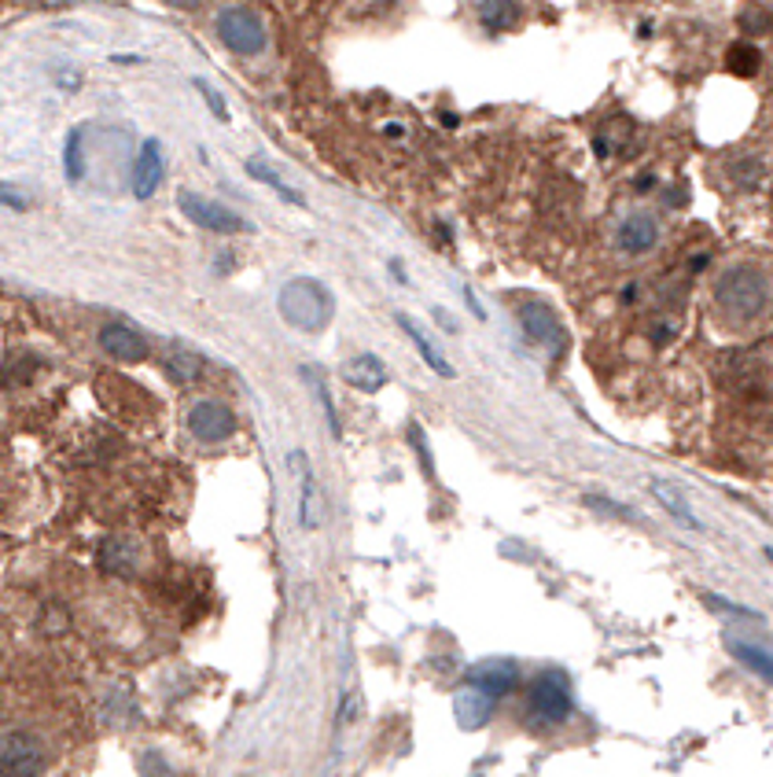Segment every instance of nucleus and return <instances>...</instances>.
Segmentation results:
<instances>
[{"label": "nucleus", "instance_id": "1", "mask_svg": "<svg viewBox=\"0 0 773 777\" xmlns=\"http://www.w3.org/2000/svg\"><path fill=\"white\" fill-rule=\"evenodd\" d=\"M773 307V277L762 262H733L722 270V277L715 280V310L718 318L733 324V328H745V324H756L770 313Z\"/></svg>", "mask_w": 773, "mask_h": 777}, {"label": "nucleus", "instance_id": "2", "mask_svg": "<svg viewBox=\"0 0 773 777\" xmlns=\"http://www.w3.org/2000/svg\"><path fill=\"white\" fill-rule=\"evenodd\" d=\"M276 307H281V318L292 324V328L299 332H324L335 313V299L332 291L324 288L321 280H310V277H295L287 280L281 288V299H276Z\"/></svg>", "mask_w": 773, "mask_h": 777}, {"label": "nucleus", "instance_id": "3", "mask_svg": "<svg viewBox=\"0 0 773 777\" xmlns=\"http://www.w3.org/2000/svg\"><path fill=\"white\" fill-rule=\"evenodd\" d=\"M217 37L240 56H258L265 48V26L251 8H225L217 15Z\"/></svg>", "mask_w": 773, "mask_h": 777}, {"label": "nucleus", "instance_id": "4", "mask_svg": "<svg viewBox=\"0 0 773 777\" xmlns=\"http://www.w3.org/2000/svg\"><path fill=\"white\" fill-rule=\"evenodd\" d=\"M531 715L542 722H560L571 712V682L563 671H542L531 682Z\"/></svg>", "mask_w": 773, "mask_h": 777}, {"label": "nucleus", "instance_id": "5", "mask_svg": "<svg viewBox=\"0 0 773 777\" xmlns=\"http://www.w3.org/2000/svg\"><path fill=\"white\" fill-rule=\"evenodd\" d=\"M177 206H181V214L188 222L200 225V229H206V232H251V222H243L236 211L206 200V195L188 192V189L177 192Z\"/></svg>", "mask_w": 773, "mask_h": 777}, {"label": "nucleus", "instance_id": "6", "mask_svg": "<svg viewBox=\"0 0 773 777\" xmlns=\"http://www.w3.org/2000/svg\"><path fill=\"white\" fill-rule=\"evenodd\" d=\"M520 324H523V336L549 350L552 361L563 358V350H568V328H563L560 318L549 307H545V302H523V307H520Z\"/></svg>", "mask_w": 773, "mask_h": 777}, {"label": "nucleus", "instance_id": "7", "mask_svg": "<svg viewBox=\"0 0 773 777\" xmlns=\"http://www.w3.org/2000/svg\"><path fill=\"white\" fill-rule=\"evenodd\" d=\"M45 766V755L29 733L0 737V777H37Z\"/></svg>", "mask_w": 773, "mask_h": 777}, {"label": "nucleus", "instance_id": "8", "mask_svg": "<svg viewBox=\"0 0 773 777\" xmlns=\"http://www.w3.org/2000/svg\"><path fill=\"white\" fill-rule=\"evenodd\" d=\"M188 428L200 442H225L236 431V413L217 398L195 402L192 413H188Z\"/></svg>", "mask_w": 773, "mask_h": 777}, {"label": "nucleus", "instance_id": "9", "mask_svg": "<svg viewBox=\"0 0 773 777\" xmlns=\"http://www.w3.org/2000/svg\"><path fill=\"white\" fill-rule=\"evenodd\" d=\"M292 468H299V524H302V530H317L324 519V498H321V487H317V476H313V468L302 450H295Z\"/></svg>", "mask_w": 773, "mask_h": 777}, {"label": "nucleus", "instance_id": "10", "mask_svg": "<svg viewBox=\"0 0 773 777\" xmlns=\"http://www.w3.org/2000/svg\"><path fill=\"white\" fill-rule=\"evenodd\" d=\"M616 243H619V251H622V254H630V259H638V254L656 251V243H659V222L652 218V214H644V211L630 214V218L619 225Z\"/></svg>", "mask_w": 773, "mask_h": 777}, {"label": "nucleus", "instance_id": "11", "mask_svg": "<svg viewBox=\"0 0 773 777\" xmlns=\"http://www.w3.org/2000/svg\"><path fill=\"white\" fill-rule=\"evenodd\" d=\"M520 685V667L512 660H487L468 671V690H483L487 696H504Z\"/></svg>", "mask_w": 773, "mask_h": 777}, {"label": "nucleus", "instance_id": "12", "mask_svg": "<svg viewBox=\"0 0 773 777\" xmlns=\"http://www.w3.org/2000/svg\"><path fill=\"white\" fill-rule=\"evenodd\" d=\"M100 347L104 354H111L115 361H126V366H133V361H147V339L141 332H133L129 324H107L100 332Z\"/></svg>", "mask_w": 773, "mask_h": 777}, {"label": "nucleus", "instance_id": "13", "mask_svg": "<svg viewBox=\"0 0 773 777\" xmlns=\"http://www.w3.org/2000/svg\"><path fill=\"white\" fill-rule=\"evenodd\" d=\"M166 177V159H163V147L158 141H147L136 155V166H133V195L136 200H147Z\"/></svg>", "mask_w": 773, "mask_h": 777}, {"label": "nucleus", "instance_id": "14", "mask_svg": "<svg viewBox=\"0 0 773 777\" xmlns=\"http://www.w3.org/2000/svg\"><path fill=\"white\" fill-rule=\"evenodd\" d=\"M343 380L350 383L354 391H361V395H376L386 383V366L376 354H358V358H350L343 366Z\"/></svg>", "mask_w": 773, "mask_h": 777}, {"label": "nucleus", "instance_id": "15", "mask_svg": "<svg viewBox=\"0 0 773 777\" xmlns=\"http://www.w3.org/2000/svg\"><path fill=\"white\" fill-rule=\"evenodd\" d=\"M453 715H457L461 730H483L493 719V696L483 690H464L453 701Z\"/></svg>", "mask_w": 773, "mask_h": 777}, {"label": "nucleus", "instance_id": "16", "mask_svg": "<svg viewBox=\"0 0 773 777\" xmlns=\"http://www.w3.org/2000/svg\"><path fill=\"white\" fill-rule=\"evenodd\" d=\"M520 0H479V8H475V15H479V26L487 29V34H504V29H512L520 23Z\"/></svg>", "mask_w": 773, "mask_h": 777}, {"label": "nucleus", "instance_id": "17", "mask_svg": "<svg viewBox=\"0 0 773 777\" xmlns=\"http://www.w3.org/2000/svg\"><path fill=\"white\" fill-rule=\"evenodd\" d=\"M394 321H399V328L405 332V336H409L413 347L420 350V358L428 361V369H431V372H439V376H445V380H453V366L442 358L439 350H435V343H431L428 336H424V328H420V324H413L409 318H405V313H399V318H394Z\"/></svg>", "mask_w": 773, "mask_h": 777}, {"label": "nucleus", "instance_id": "18", "mask_svg": "<svg viewBox=\"0 0 773 777\" xmlns=\"http://www.w3.org/2000/svg\"><path fill=\"white\" fill-rule=\"evenodd\" d=\"M633 141V122L630 118H611V122H604L600 130H597V141H593V147H597V155L600 159H611L616 152H622Z\"/></svg>", "mask_w": 773, "mask_h": 777}, {"label": "nucleus", "instance_id": "19", "mask_svg": "<svg viewBox=\"0 0 773 777\" xmlns=\"http://www.w3.org/2000/svg\"><path fill=\"white\" fill-rule=\"evenodd\" d=\"M726 645H729V653L737 656V660L745 664L751 674H759L762 682L773 685V653H766V648H759V645H751V642H737V637H729Z\"/></svg>", "mask_w": 773, "mask_h": 777}, {"label": "nucleus", "instance_id": "20", "mask_svg": "<svg viewBox=\"0 0 773 777\" xmlns=\"http://www.w3.org/2000/svg\"><path fill=\"white\" fill-rule=\"evenodd\" d=\"M652 494H656V501L663 509H667V513L678 519L681 527H689V530H703V524L697 516H692V509H689V501H686V494H681V490H674V487H667V483H652Z\"/></svg>", "mask_w": 773, "mask_h": 777}, {"label": "nucleus", "instance_id": "21", "mask_svg": "<svg viewBox=\"0 0 773 777\" xmlns=\"http://www.w3.org/2000/svg\"><path fill=\"white\" fill-rule=\"evenodd\" d=\"M100 564L104 572L111 575H129L136 567V542H129V538H111V542H104V553H100Z\"/></svg>", "mask_w": 773, "mask_h": 777}, {"label": "nucleus", "instance_id": "22", "mask_svg": "<svg viewBox=\"0 0 773 777\" xmlns=\"http://www.w3.org/2000/svg\"><path fill=\"white\" fill-rule=\"evenodd\" d=\"M759 67H762V52L756 45H748V41H737L726 52V71L729 74H737V77H756L759 74Z\"/></svg>", "mask_w": 773, "mask_h": 777}, {"label": "nucleus", "instance_id": "23", "mask_svg": "<svg viewBox=\"0 0 773 777\" xmlns=\"http://www.w3.org/2000/svg\"><path fill=\"white\" fill-rule=\"evenodd\" d=\"M247 174H251V177H254V181L270 184V189H273L276 195H281V200H284V203H295V206H302V203H306V200H302V195H299V192H295V189H292V184H287V181H284V177L273 170V166H265V163H254V159H251V163H247Z\"/></svg>", "mask_w": 773, "mask_h": 777}, {"label": "nucleus", "instance_id": "24", "mask_svg": "<svg viewBox=\"0 0 773 777\" xmlns=\"http://www.w3.org/2000/svg\"><path fill=\"white\" fill-rule=\"evenodd\" d=\"M729 177L737 189H759L766 170H762L759 159H737V163H729Z\"/></svg>", "mask_w": 773, "mask_h": 777}, {"label": "nucleus", "instance_id": "25", "mask_svg": "<svg viewBox=\"0 0 773 777\" xmlns=\"http://www.w3.org/2000/svg\"><path fill=\"white\" fill-rule=\"evenodd\" d=\"M302 376L313 383V395H317V402H321L324 413H329V428H332V435L340 439L343 431H340V417H335V406H332V395H329V383H324V376H317L313 369H302Z\"/></svg>", "mask_w": 773, "mask_h": 777}, {"label": "nucleus", "instance_id": "26", "mask_svg": "<svg viewBox=\"0 0 773 777\" xmlns=\"http://www.w3.org/2000/svg\"><path fill=\"white\" fill-rule=\"evenodd\" d=\"M770 8H762V4H748L745 12H740V29L745 34H766L770 29Z\"/></svg>", "mask_w": 773, "mask_h": 777}, {"label": "nucleus", "instance_id": "27", "mask_svg": "<svg viewBox=\"0 0 773 777\" xmlns=\"http://www.w3.org/2000/svg\"><path fill=\"white\" fill-rule=\"evenodd\" d=\"M170 372L181 383H192V380H200V372H203V361L195 358V354H177V358L170 361Z\"/></svg>", "mask_w": 773, "mask_h": 777}, {"label": "nucleus", "instance_id": "28", "mask_svg": "<svg viewBox=\"0 0 773 777\" xmlns=\"http://www.w3.org/2000/svg\"><path fill=\"white\" fill-rule=\"evenodd\" d=\"M703 601H707V608H715V612H726V615H740V619H759L756 608H745V605H729L726 597H718V594H703Z\"/></svg>", "mask_w": 773, "mask_h": 777}, {"label": "nucleus", "instance_id": "29", "mask_svg": "<svg viewBox=\"0 0 773 777\" xmlns=\"http://www.w3.org/2000/svg\"><path fill=\"white\" fill-rule=\"evenodd\" d=\"M409 442L416 446V454H420V465H424V471H428V476H435L431 450H428V439H424V428H420V425H413V428H409Z\"/></svg>", "mask_w": 773, "mask_h": 777}, {"label": "nucleus", "instance_id": "30", "mask_svg": "<svg viewBox=\"0 0 773 777\" xmlns=\"http://www.w3.org/2000/svg\"><path fill=\"white\" fill-rule=\"evenodd\" d=\"M141 770H144V777H174L170 763H166L158 752H147V755H144V760H141Z\"/></svg>", "mask_w": 773, "mask_h": 777}, {"label": "nucleus", "instance_id": "31", "mask_svg": "<svg viewBox=\"0 0 773 777\" xmlns=\"http://www.w3.org/2000/svg\"><path fill=\"white\" fill-rule=\"evenodd\" d=\"M195 88H200V93H203V100L211 104V111H214L217 118H222V122H229V107L222 104V96H217L214 88L203 82V77H195Z\"/></svg>", "mask_w": 773, "mask_h": 777}, {"label": "nucleus", "instance_id": "32", "mask_svg": "<svg viewBox=\"0 0 773 777\" xmlns=\"http://www.w3.org/2000/svg\"><path fill=\"white\" fill-rule=\"evenodd\" d=\"M586 505L590 509H604V513H608V516H622V519H633V513H630V509L627 505H616V501H611V498H600V494H586Z\"/></svg>", "mask_w": 773, "mask_h": 777}, {"label": "nucleus", "instance_id": "33", "mask_svg": "<svg viewBox=\"0 0 773 777\" xmlns=\"http://www.w3.org/2000/svg\"><path fill=\"white\" fill-rule=\"evenodd\" d=\"M166 8H177V12H200L206 0H163Z\"/></svg>", "mask_w": 773, "mask_h": 777}, {"label": "nucleus", "instance_id": "34", "mask_svg": "<svg viewBox=\"0 0 773 777\" xmlns=\"http://www.w3.org/2000/svg\"><path fill=\"white\" fill-rule=\"evenodd\" d=\"M435 321H439V324H445V328H457V324H453V321H450V313H442V310H435Z\"/></svg>", "mask_w": 773, "mask_h": 777}, {"label": "nucleus", "instance_id": "35", "mask_svg": "<svg viewBox=\"0 0 773 777\" xmlns=\"http://www.w3.org/2000/svg\"><path fill=\"white\" fill-rule=\"evenodd\" d=\"M766 560H773V549H766Z\"/></svg>", "mask_w": 773, "mask_h": 777}, {"label": "nucleus", "instance_id": "36", "mask_svg": "<svg viewBox=\"0 0 773 777\" xmlns=\"http://www.w3.org/2000/svg\"><path fill=\"white\" fill-rule=\"evenodd\" d=\"M247 777H251V774H247Z\"/></svg>", "mask_w": 773, "mask_h": 777}]
</instances>
